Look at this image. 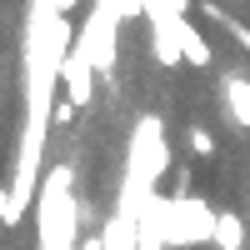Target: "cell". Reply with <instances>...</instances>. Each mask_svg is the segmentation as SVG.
I'll use <instances>...</instances> for the list:
<instances>
[{
	"label": "cell",
	"instance_id": "9",
	"mask_svg": "<svg viewBox=\"0 0 250 250\" xmlns=\"http://www.w3.org/2000/svg\"><path fill=\"white\" fill-rule=\"evenodd\" d=\"M215 250H245V220L235 215V210H220L215 215V240H210Z\"/></svg>",
	"mask_w": 250,
	"mask_h": 250
},
{
	"label": "cell",
	"instance_id": "1",
	"mask_svg": "<svg viewBox=\"0 0 250 250\" xmlns=\"http://www.w3.org/2000/svg\"><path fill=\"white\" fill-rule=\"evenodd\" d=\"M75 170L65 160L45 165L40 180V200H35V225H40V250H80V205H75Z\"/></svg>",
	"mask_w": 250,
	"mask_h": 250
},
{
	"label": "cell",
	"instance_id": "3",
	"mask_svg": "<svg viewBox=\"0 0 250 250\" xmlns=\"http://www.w3.org/2000/svg\"><path fill=\"white\" fill-rule=\"evenodd\" d=\"M215 215L220 210H210V205L195 200V195L155 200V210H150L160 245H205V240H215Z\"/></svg>",
	"mask_w": 250,
	"mask_h": 250
},
{
	"label": "cell",
	"instance_id": "4",
	"mask_svg": "<svg viewBox=\"0 0 250 250\" xmlns=\"http://www.w3.org/2000/svg\"><path fill=\"white\" fill-rule=\"evenodd\" d=\"M115 30H120V10L110 5V0H90V15L80 20V35L75 40L90 50V60H95L100 75L115 70Z\"/></svg>",
	"mask_w": 250,
	"mask_h": 250
},
{
	"label": "cell",
	"instance_id": "10",
	"mask_svg": "<svg viewBox=\"0 0 250 250\" xmlns=\"http://www.w3.org/2000/svg\"><path fill=\"white\" fill-rule=\"evenodd\" d=\"M185 145H190V155H215V135L205 130V125H190V130H185Z\"/></svg>",
	"mask_w": 250,
	"mask_h": 250
},
{
	"label": "cell",
	"instance_id": "12",
	"mask_svg": "<svg viewBox=\"0 0 250 250\" xmlns=\"http://www.w3.org/2000/svg\"><path fill=\"white\" fill-rule=\"evenodd\" d=\"M55 5H60V15H70V10L80 5V0H55Z\"/></svg>",
	"mask_w": 250,
	"mask_h": 250
},
{
	"label": "cell",
	"instance_id": "6",
	"mask_svg": "<svg viewBox=\"0 0 250 250\" xmlns=\"http://www.w3.org/2000/svg\"><path fill=\"white\" fill-rule=\"evenodd\" d=\"M220 100H225V115H230L235 130H250V75L245 70L220 75Z\"/></svg>",
	"mask_w": 250,
	"mask_h": 250
},
{
	"label": "cell",
	"instance_id": "8",
	"mask_svg": "<svg viewBox=\"0 0 250 250\" xmlns=\"http://www.w3.org/2000/svg\"><path fill=\"white\" fill-rule=\"evenodd\" d=\"M200 15H205V20H215V25H220L225 35H230L240 50H250V25H245V20H235L230 10L220 5V0H200Z\"/></svg>",
	"mask_w": 250,
	"mask_h": 250
},
{
	"label": "cell",
	"instance_id": "11",
	"mask_svg": "<svg viewBox=\"0 0 250 250\" xmlns=\"http://www.w3.org/2000/svg\"><path fill=\"white\" fill-rule=\"evenodd\" d=\"M0 225H10V185H0Z\"/></svg>",
	"mask_w": 250,
	"mask_h": 250
},
{
	"label": "cell",
	"instance_id": "2",
	"mask_svg": "<svg viewBox=\"0 0 250 250\" xmlns=\"http://www.w3.org/2000/svg\"><path fill=\"white\" fill-rule=\"evenodd\" d=\"M170 170V140H165L160 115H140L130 125V160H125V190L135 200V215L155 205V180Z\"/></svg>",
	"mask_w": 250,
	"mask_h": 250
},
{
	"label": "cell",
	"instance_id": "5",
	"mask_svg": "<svg viewBox=\"0 0 250 250\" xmlns=\"http://www.w3.org/2000/svg\"><path fill=\"white\" fill-rule=\"evenodd\" d=\"M95 75H100V70H95L90 50L75 40V50L65 55V70H60V90H65V100H75V105L85 110L90 100H95Z\"/></svg>",
	"mask_w": 250,
	"mask_h": 250
},
{
	"label": "cell",
	"instance_id": "7",
	"mask_svg": "<svg viewBox=\"0 0 250 250\" xmlns=\"http://www.w3.org/2000/svg\"><path fill=\"white\" fill-rule=\"evenodd\" d=\"M175 35H180V50H185V65H195V70H210V65H215V50L205 45V35L195 30V20H185V15H175Z\"/></svg>",
	"mask_w": 250,
	"mask_h": 250
}]
</instances>
